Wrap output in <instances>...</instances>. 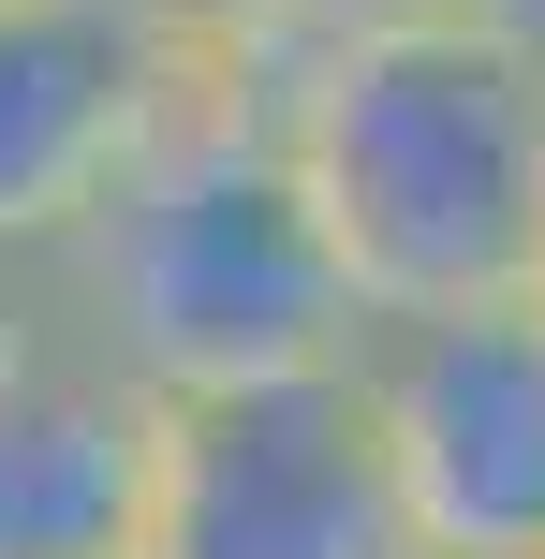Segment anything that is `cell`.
<instances>
[{
	"mask_svg": "<svg viewBox=\"0 0 545 559\" xmlns=\"http://www.w3.org/2000/svg\"><path fill=\"white\" fill-rule=\"evenodd\" d=\"M265 118H281V163L369 324L531 295V251H545L531 15H324L265 74Z\"/></svg>",
	"mask_w": 545,
	"mask_h": 559,
	"instance_id": "obj_1",
	"label": "cell"
},
{
	"mask_svg": "<svg viewBox=\"0 0 545 559\" xmlns=\"http://www.w3.org/2000/svg\"><path fill=\"white\" fill-rule=\"evenodd\" d=\"M59 324L118 354L147 397H222V383H295L369 338L310 192L281 163L265 74H192L177 118L133 147L88 236L59 251Z\"/></svg>",
	"mask_w": 545,
	"mask_h": 559,
	"instance_id": "obj_2",
	"label": "cell"
},
{
	"mask_svg": "<svg viewBox=\"0 0 545 559\" xmlns=\"http://www.w3.org/2000/svg\"><path fill=\"white\" fill-rule=\"evenodd\" d=\"M413 559H545V309H413L354 338Z\"/></svg>",
	"mask_w": 545,
	"mask_h": 559,
	"instance_id": "obj_3",
	"label": "cell"
},
{
	"mask_svg": "<svg viewBox=\"0 0 545 559\" xmlns=\"http://www.w3.org/2000/svg\"><path fill=\"white\" fill-rule=\"evenodd\" d=\"M147 559H413L354 354L295 368V383L163 397V531H147Z\"/></svg>",
	"mask_w": 545,
	"mask_h": 559,
	"instance_id": "obj_4",
	"label": "cell"
},
{
	"mask_svg": "<svg viewBox=\"0 0 545 559\" xmlns=\"http://www.w3.org/2000/svg\"><path fill=\"white\" fill-rule=\"evenodd\" d=\"M177 88L192 59L133 0H0V251L59 265L133 177V147L177 118Z\"/></svg>",
	"mask_w": 545,
	"mask_h": 559,
	"instance_id": "obj_5",
	"label": "cell"
},
{
	"mask_svg": "<svg viewBox=\"0 0 545 559\" xmlns=\"http://www.w3.org/2000/svg\"><path fill=\"white\" fill-rule=\"evenodd\" d=\"M163 531V397L74 324L0 368V559H147Z\"/></svg>",
	"mask_w": 545,
	"mask_h": 559,
	"instance_id": "obj_6",
	"label": "cell"
},
{
	"mask_svg": "<svg viewBox=\"0 0 545 559\" xmlns=\"http://www.w3.org/2000/svg\"><path fill=\"white\" fill-rule=\"evenodd\" d=\"M192 74H281L295 45L324 29V0H133Z\"/></svg>",
	"mask_w": 545,
	"mask_h": 559,
	"instance_id": "obj_7",
	"label": "cell"
},
{
	"mask_svg": "<svg viewBox=\"0 0 545 559\" xmlns=\"http://www.w3.org/2000/svg\"><path fill=\"white\" fill-rule=\"evenodd\" d=\"M59 338V265H29V251H0V368H29Z\"/></svg>",
	"mask_w": 545,
	"mask_h": 559,
	"instance_id": "obj_8",
	"label": "cell"
},
{
	"mask_svg": "<svg viewBox=\"0 0 545 559\" xmlns=\"http://www.w3.org/2000/svg\"><path fill=\"white\" fill-rule=\"evenodd\" d=\"M324 15H531V0H324Z\"/></svg>",
	"mask_w": 545,
	"mask_h": 559,
	"instance_id": "obj_9",
	"label": "cell"
},
{
	"mask_svg": "<svg viewBox=\"0 0 545 559\" xmlns=\"http://www.w3.org/2000/svg\"><path fill=\"white\" fill-rule=\"evenodd\" d=\"M531 309H545V251H531Z\"/></svg>",
	"mask_w": 545,
	"mask_h": 559,
	"instance_id": "obj_10",
	"label": "cell"
}]
</instances>
